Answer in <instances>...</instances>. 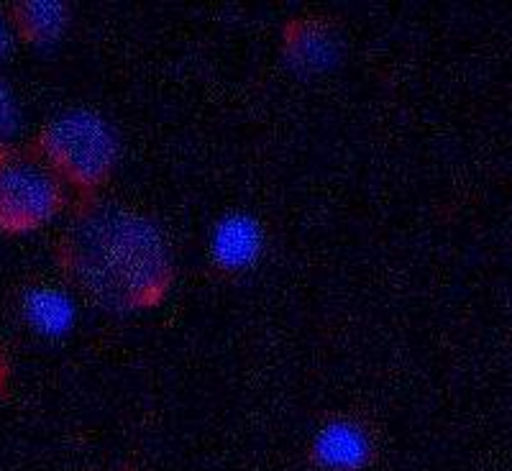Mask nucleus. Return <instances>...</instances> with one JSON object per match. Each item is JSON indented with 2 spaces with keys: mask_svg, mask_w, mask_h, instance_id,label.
Listing matches in <instances>:
<instances>
[{
  "mask_svg": "<svg viewBox=\"0 0 512 471\" xmlns=\"http://www.w3.org/2000/svg\"><path fill=\"white\" fill-rule=\"evenodd\" d=\"M67 187L77 190V198L100 195L118 164V141L111 123L90 108H70L49 118L31 136Z\"/></svg>",
  "mask_w": 512,
  "mask_h": 471,
  "instance_id": "2",
  "label": "nucleus"
},
{
  "mask_svg": "<svg viewBox=\"0 0 512 471\" xmlns=\"http://www.w3.org/2000/svg\"><path fill=\"white\" fill-rule=\"evenodd\" d=\"M67 192V182L31 141L0 144V231H39L67 210Z\"/></svg>",
  "mask_w": 512,
  "mask_h": 471,
  "instance_id": "3",
  "label": "nucleus"
},
{
  "mask_svg": "<svg viewBox=\"0 0 512 471\" xmlns=\"http://www.w3.org/2000/svg\"><path fill=\"white\" fill-rule=\"evenodd\" d=\"M377 433L359 415H333L310 438V461L323 471H367L377 461Z\"/></svg>",
  "mask_w": 512,
  "mask_h": 471,
  "instance_id": "4",
  "label": "nucleus"
},
{
  "mask_svg": "<svg viewBox=\"0 0 512 471\" xmlns=\"http://www.w3.org/2000/svg\"><path fill=\"white\" fill-rule=\"evenodd\" d=\"M72 315L70 297L54 287L36 285L24 295V318L44 336H62L72 326Z\"/></svg>",
  "mask_w": 512,
  "mask_h": 471,
  "instance_id": "8",
  "label": "nucleus"
},
{
  "mask_svg": "<svg viewBox=\"0 0 512 471\" xmlns=\"http://www.w3.org/2000/svg\"><path fill=\"white\" fill-rule=\"evenodd\" d=\"M11 24H8V18L0 13V59L6 57L11 52Z\"/></svg>",
  "mask_w": 512,
  "mask_h": 471,
  "instance_id": "10",
  "label": "nucleus"
},
{
  "mask_svg": "<svg viewBox=\"0 0 512 471\" xmlns=\"http://www.w3.org/2000/svg\"><path fill=\"white\" fill-rule=\"evenodd\" d=\"M264 251V228L249 213H228L213 228L210 259L221 272L241 274L259 262Z\"/></svg>",
  "mask_w": 512,
  "mask_h": 471,
  "instance_id": "6",
  "label": "nucleus"
},
{
  "mask_svg": "<svg viewBox=\"0 0 512 471\" xmlns=\"http://www.w3.org/2000/svg\"><path fill=\"white\" fill-rule=\"evenodd\" d=\"M344 54V34L336 18L305 13L282 26V59L292 72L303 77L333 70Z\"/></svg>",
  "mask_w": 512,
  "mask_h": 471,
  "instance_id": "5",
  "label": "nucleus"
},
{
  "mask_svg": "<svg viewBox=\"0 0 512 471\" xmlns=\"http://www.w3.org/2000/svg\"><path fill=\"white\" fill-rule=\"evenodd\" d=\"M54 262L72 290L111 313L159 308L175 282L159 223L103 195L77 198L54 244Z\"/></svg>",
  "mask_w": 512,
  "mask_h": 471,
  "instance_id": "1",
  "label": "nucleus"
},
{
  "mask_svg": "<svg viewBox=\"0 0 512 471\" xmlns=\"http://www.w3.org/2000/svg\"><path fill=\"white\" fill-rule=\"evenodd\" d=\"M8 377H11V361H8L6 349H3V344H0V395L6 392Z\"/></svg>",
  "mask_w": 512,
  "mask_h": 471,
  "instance_id": "11",
  "label": "nucleus"
},
{
  "mask_svg": "<svg viewBox=\"0 0 512 471\" xmlns=\"http://www.w3.org/2000/svg\"><path fill=\"white\" fill-rule=\"evenodd\" d=\"M18 126V105L11 85L0 77V144H8V136Z\"/></svg>",
  "mask_w": 512,
  "mask_h": 471,
  "instance_id": "9",
  "label": "nucleus"
},
{
  "mask_svg": "<svg viewBox=\"0 0 512 471\" xmlns=\"http://www.w3.org/2000/svg\"><path fill=\"white\" fill-rule=\"evenodd\" d=\"M6 18L24 44L47 47L67 31L72 11L64 0H16L8 6Z\"/></svg>",
  "mask_w": 512,
  "mask_h": 471,
  "instance_id": "7",
  "label": "nucleus"
}]
</instances>
